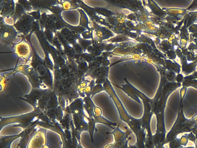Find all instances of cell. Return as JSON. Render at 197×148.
Here are the masks:
<instances>
[{"label": "cell", "mask_w": 197, "mask_h": 148, "mask_svg": "<svg viewBox=\"0 0 197 148\" xmlns=\"http://www.w3.org/2000/svg\"><path fill=\"white\" fill-rule=\"evenodd\" d=\"M52 19H53V20H54V21H56V20H57V17L56 16H53L52 17Z\"/></svg>", "instance_id": "16"}, {"label": "cell", "mask_w": 197, "mask_h": 148, "mask_svg": "<svg viewBox=\"0 0 197 148\" xmlns=\"http://www.w3.org/2000/svg\"><path fill=\"white\" fill-rule=\"evenodd\" d=\"M72 32L74 33V35L75 36H78V33L77 32L75 31H72Z\"/></svg>", "instance_id": "17"}, {"label": "cell", "mask_w": 197, "mask_h": 148, "mask_svg": "<svg viewBox=\"0 0 197 148\" xmlns=\"http://www.w3.org/2000/svg\"><path fill=\"white\" fill-rule=\"evenodd\" d=\"M88 120V130H89L91 140L92 142H94V133L95 130H97L95 128V124L97 123L95 118H87Z\"/></svg>", "instance_id": "5"}, {"label": "cell", "mask_w": 197, "mask_h": 148, "mask_svg": "<svg viewBox=\"0 0 197 148\" xmlns=\"http://www.w3.org/2000/svg\"><path fill=\"white\" fill-rule=\"evenodd\" d=\"M16 13L18 14L22 13V12L23 9L21 6H17L16 8Z\"/></svg>", "instance_id": "11"}, {"label": "cell", "mask_w": 197, "mask_h": 148, "mask_svg": "<svg viewBox=\"0 0 197 148\" xmlns=\"http://www.w3.org/2000/svg\"><path fill=\"white\" fill-rule=\"evenodd\" d=\"M108 79V77L106 76H101L100 77L97 78L95 80V83L97 84H100L102 85L103 84L105 83L106 82L107 79Z\"/></svg>", "instance_id": "9"}, {"label": "cell", "mask_w": 197, "mask_h": 148, "mask_svg": "<svg viewBox=\"0 0 197 148\" xmlns=\"http://www.w3.org/2000/svg\"><path fill=\"white\" fill-rule=\"evenodd\" d=\"M91 97L87 96L85 98V108L89 114V117L94 118L95 117L94 110L96 106L94 104Z\"/></svg>", "instance_id": "3"}, {"label": "cell", "mask_w": 197, "mask_h": 148, "mask_svg": "<svg viewBox=\"0 0 197 148\" xmlns=\"http://www.w3.org/2000/svg\"><path fill=\"white\" fill-rule=\"evenodd\" d=\"M56 27H57V28H60V27L62 26V24H61L60 22H58L56 23Z\"/></svg>", "instance_id": "15"}, {"label": "cell", "mask_w": 197, "mask_h": 148, "mask_svg": "<svg viewBox=\"0 0 197 148\" xmlns=\"http://www.w3.org/2000/svg\"><path fill=\"white\" fill-rule=\"evenodd\" d=\"M128 148H138V147H137V145L136 144V143H135V144L133 145H132L130 144H129Z\"/></svg>", "instance_id": "13"}, {"label": "cell", "mask_w": 197, "mask_h": 148, "mask_svg": "<svg viewBox=\"0 0 197 148\" xmlns=\"http://www.w3.org/2000/svg\"><path fill=\"white\" fill-rule=\"evenodd\" d=\"M129 85L128 86H126L124 85L122 88L118 86H117V87L122 90L127 94L128 96L131 97L133 100H134L137 102L140 103V98H139L136 93L134 87L132 86L131 84H129Z\"/></svg>", "instance_id": "2"}, {"label": "cell", "mask_w": 197, "mask_h": 148, "mask_svg": "<svg viewBox=\"0 0 197 148\" xmlns=\"http://www.w3.org/2000/svg\"><path fill=\"white\" fill-rule=\"evenodd\" d=\"M75 50L78 52H81V48L79 47V46H75Z\"/></svg>", "instance_id": "14"}, {"label": "cell", "mask_w": 197, "mask_h": 148, "mask_svg": "<svg viewBox=\"0 0 197 148\" xmlns=\"http://www.w3.org/2000/svg\"><path fill=\"white\" fill-rule=\"evenodd\" d=\"M94 114H95V117L94 118L101 117V116H102V110L99 107L96 106L95 107V110H94Z\"/></svg>", "instance_id": "10"}, {"label": "cell", "mask_w": 197, "mask_h": 148, "mask_svg": "<svg viewBox=\"0 0 197 148\" xmlns=\"http://www.w3.org/2000/svg\"><path fill=\"white\" fill-rule=\"evenodd\" d=\"M29 47L27 46V44L23 43L22 44L19 45V46H17V52L18 55L23 57H26L29 55Z\"/></svg>", "instance_id": "6"}, {"label": "cell", "mask_w": 197, "mask_h": 148, "mask_svg": "<svg viewBox=\"0 0 197 148\" xmlns=\"http://www.w3.org/2000/svg\"><path fill=\"white\" fill-rule=\"evenodd\" d=\"M103 91H104L103 85H100V84H97L94 87L92 94H91V98H92L96 94L99 93Z\"/></svg>", "instance_id": "8"}, {"label": "cell", "mask_w": 197, "mask_h": 148, "mask_svg": "<svg viewBox=\"0 0 197 148\" xmlns=\"http://www.w3.org/2000/svg\"><path fill=\"white\" fill-rule=\"evenodd\" d=\"M108 69L105 68H98L92 72V77L96 79L101 76L108 77Z\"/></svg>", "instance_id": "4"}, {"label": "cell", "mask_w": 197, "mask_h": 148, "mask_svg": "<svg viewBox=\"0 0 197 148\" xmlns=\"http://www.w3.org/2000/svg\"><path fill=\"white\" fill-rule=\"evenodd\" d=\"M103 86L104 91H106L114 101L121 120L126 123L135 135H137L142 127L141 118H135L128 114L108 79L103 84Z\"/></svg>", "instance_id": "1"}, {"label": "cell", "mask_w": 197, "mask_h": 148, "mask_svg": "<svg viewBox=\"0 0 197 148\" xmlns=\"http://www.w3.org/2000/svg\"><path fill=\"white\" fill-rule=\"evenodd\" d=\"M137 137V143H145L147 136V132L145 129L141 127L140 131L135 135Z\"/></svg>", "instance_id": "7"}, {"label": "cell", "mask_w": 197, "mask_h": 148, "mask_svg": "<svg viewBox=\"0 0 197 148\" xmlns=\"http://www.w3.org/2000/svg\"><path fill=\"white\" fill-rule=\"evenodd\" d=\"M52 25H53V22L51 20H48L47 22V26L48 27H50L52 26Z\"/></svg>", "instance_id": "12"}]
</instances>
